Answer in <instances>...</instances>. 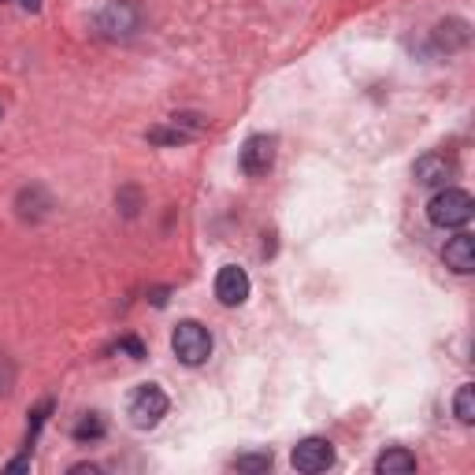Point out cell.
<instances>
[{
    "label": "cell",
    "instance_id": "7c38bea8",
    "mask_svg": "<svg viewBox=\"0 0 475 475\" xmlns=\"http://www.w3.org/2000/svg\"><path fill=\"white\" fill-rule=\"evenodd\" d=\"M453 412H457L460 423H475V387H471V383H464V387L457 390V398H453Z\"/></svg>",
    "mask_w": 475,
    "mask_h": 475
},
{
    "label": "cell",
    "instance_id": "9c48e42d",
    "mask_svg": "<svg viewBox=\"0 0 475 475\" xmlns=\"http://www.w3.org/2000/svg\"><path fill=\"white\" fill-rule=\"evenodd\" d=\"M446 268H453L457 275H471L475 271V238L468 230H460L457 238H450L446 249H442Z\"/></svg>",
    "mask_w": 475,
    "mask_h": 475
},
{
    "label": "cell",
    "instance_id": "e0dca14e",
    "mask_svg": "<svg viewBox=\"0 0 475 475\" xmlns=\"http://www.w3.org/2000/svg\"><path fill=\"white\" fill-rule=\"evenodd\" d=\"M49 412H53V401H41V405L34 409V419H30V431H26L30 439H34V435L41 431V423H45V419H49Z\"/></svg>",
    "mask_w": 475,
    "mask_h": 475
},
{
    "label": "cell",
    "instance_id": "2e32d148",
    "mask_svg": "<svg viewBox=\"0 0 475 475\" xmlns=\"http://www.w3.org/2000/svg\"><path fill=\"white\" fill-rule=\"evenodd\" d=\"M112 353H126V357H134V360H141V357H146V346H141L137 339H119V342L112 346Z\"/></svg>",
    "mask_w": 475,
    "mask_h": 475
},
{
    "label": "cell",
    "instance_id": "9a60e30c",
    "mask_svg": "<svg viewBox=\"0 0 475 475\" xmlns=\"http://www.w3.org/2000/svg\"><path fill=\"white\" fill-rule=\"evenodd\" d=\"M146 137L153 146H182V141H189V134H182L178 126H153Z\"/></svg>",
    "mask_w": 475,
    "mask_h": 475
},
{
    "label": "cell",
    "instance_id": "ba28073f",
    "mask_svg": "<svg viewBox=\"0 0 475 475\" xmlns=\"http://www.w3.org/2000/svg\"><path fill=\"white\" fill-rule=\"evenodd\" d=\"M216 298L227 308L246 305V298H249V275L242 268H234V264L219 268V275H216Z\"/></svg>",
    "mask_w": 475,
    "mask_h": 475
},
{
    "label": "cell",
    "instance_id": "5b68a950",
    "mask_svg": "<svg viewBox=\"0 0 475 475\" xmlns=\"http://www.w3.org/2000/svg\"><path fill=\"white\" fill-rule=\"evenodd\" d=\"M290 460H294L298 471L316 475V471H327L330 464H335V446H330L327 439H301V442L294 446Z\"/></svg>",
    "mask_w": 475,
    "mask_h": 475
},
{
    "label": "cell",
    "instance_id": "ffe728a7",
    "mask_svg": "<svg viewBox=\"0 0 475 475\" xmlns=\"http://www.w3.org/2000/svg\"><path fill=\"white\" fill-rule=\"evenodd\" d=\"M19 5H23L26 12H37V8H41V0H19Z\"/></svg>",
    "mask_w": 475,
    "mask_h": 475
},
{
    "label": "cell",
    "instance_id": "30bf717a",
    "mask_svg": "<svg viewBox=\"0 0 475 475\" xmlns=\"http://www.w3.org/2000/svg\"><path fill=\"white\" fill-rule=\"evenodd\" d=\"M375 471H379V475H412V471H416V457H412L409 450L394 446V450H387V453H379Z\"/></svg>",
    "mask_w": 475,
    "mask_h": 475
},
{
    "label": "cell",
    "instance_id": "d6986e66",
    "mask_svg": "<svg viewBox=\"0 0 475 475\" xmlns=\"http://www.w3.org/2000/svg\"><path fill=\"white\" fill-rule=\"evenodd\" d=\"M26 468H30V457H19V460L8 464V471H26Z\"/></svg>",
    "mask_w": 475,
    "mask_h": 475
},
{
    "label": "cell",
    "instance_id": "7a4b0ae2",
    "mask_svg": "<svg viewBox=\"0 0 475 475\" xmlns=\"http://www.w3.org/2000/svg\"><path fill=\"white\" fill-rule=\"evenodd\" d=\"M171 353H175L186 368H201V364L212 357V335H208V327L197 323V319H182V323L171 330Z\"/></svg>",
    "mask_w": 475,
    "mask_h": 475
},
{
    "label": "cell",
    "instance_id": "52a82bcc",
    "mask_svg": "<svg viewBox=\"0 0 475 475\" xmlns=\"http://www.w3.org/2000/svg\"><path fill=\"white\" fill-rule=\"evenodd\" d=\"M412 175H416V182H419V186L442 189V186H450V182H453V175H457V160H453V157H446V153H427V157H419V160H416Z\"/></svg>",
    "mask_w": 475,
    "mask_h": 475
},
{
    "label": "cell",
    "instance_id": "8992f818",
    "mask_svg": "<svg viewBox=\"0 0 475 475\" xmlns=\"http://www.w3.org/2000/svg\"><path fill=\"white\" fill-rule=\"evenodd\" d=\"M238 164H242V171H246L249 178L268 175L271 164H275V137H268V134H253V137L246 141V146H242V157H238Z\"/></svg>",
    "mask_w": 475,
    "mask_h": 475
},
{
    "label": "cell",
    "instance_id": "5bb4252c",
    "mask_svg": "<svg viewBox=\"0 0 475 475\" xmlns=\"http://www.w3.org/2000/svg\"><path fill=\"white\" fill-rule=\"evenodd\" d=\"M271 460H275L271 450H260V453H242V457L234 460V468H238V471H268Z\"/></svg>",
    "mask_w": 475,
    "mask_h": 475
},
{
    "label": "cell",
    "instance_id": "4fadbf2b",
    "mask_svg": "<svg viewBox=\"0 0 475 475\" xmlns=\"http://www.w3.org/2000/svg\"><path fill=\"white\" fill-rule=\"evenodd\" d=\"M75 439H78V442H93V439H105V419H101L97 412L82 416V423L75 427Z\"/></svg>",
    "mask_w": 475,
    "mask_h": 475
},
{
    "label": "cell",
    "instance_id": "3957f363",
    "mask_svg": "<svg viewBox=\"0 0 475 475\" xmlns=\"http://www.w3.org/2000/svg\"><path fill=\"white\" fill-rule=\"evenodd\" d=\"M167 405H171L167 394H164L160 387L146 383V387H137V390L130 394V401H126V416H130L134 427L149 431V427H157V423L167 416Z\"/></svg>",
    "mask_w": 475,
    "mask_h": 475
},
{
    "label": "cell",
    "instance_id": "277c9868",
    "mask_svg": "<svg viewBox=\"0 0 475 475\" xmlns=\"http://www.w3.org/2000/svg\"><path fill=\"white\" fill-rule=\"evenodd\" d=\"M97 30L105 34V37H112V41H126V37H134L137 30H141V12L130 5V0H108V5L97 12Z\"/></svg>",
    "mask_w": 475,
    "mask_h": 475
},
{
    "label": "cell",
    "instance_id": "6da1fadb",
    "mask_svg": "<svg viewBox=\"0 0 475 475\" xmlns=\"http://www.w3.org/2000/svg\"><path fill=\"white\" fill-rule=\"evenodd\" d=\"M475 216V201L468 189H457V186H442L439 194L427 201V219L442 230H457V227H468Z\"/></svg>",
    "mask_w": 475,
    "mask_h": 475
},
{
    "label": "cell",
    "instance_id": "ac0fdd59",
    "mask_svg": "<svg viewBox=\"0 0 475 475\" xmlns=\"http://www.w3.org/2000/svg\"><path fill=\"white\" fill-rule=\"evenodd\" d=\"M167 294H171V290H167V287H157V290H153V294H149V301H153V305H157V308H164V305H167Z\"/></svg>",
    "mask_w": 475,
    "mask_h": 475
},
{
    "label": "cell",
    "instance_id": "8fae6325",
    "mask_svg": "<svg viewBox=\"0 0 475 475\" xmlns=\"http://www.w3.org/2000/svg\"><path fill=\"white\" fill-rule=\"evenodd\" d=\"M435 41L442 45L446 53L464 49V45H468V23H464V19H450V23H442V26L435 30Z\"/></svg>",
    "mask_w": 475,
    "mask_h": 475
}]
</instances>
